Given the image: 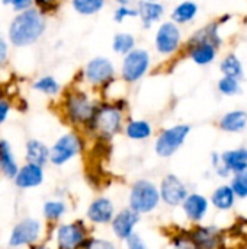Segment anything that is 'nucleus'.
<instances>
[{
    "mask_svg": "<svg viewBox=\"0 0 247 249\" xmlns=\"http://www.w3.org/2000/svg\"><path fill=\"white\" fill-rule=\"evenodd\" d=\"M127 102L115 99L114 102H99L92 121L84 131L95 136L98 140L109 142L114 136L124 131Z\"/></svg>",
    "mask_w": 247,
    "mask_h": 249,
    "instance_id": "1",
    "label": "nucleus"
},
{
    "mask_svg": "<svg viewBox=\"0 0 247 249\" xmlns=\"http://www.w3.org/2000/svg\"><path fill=\"white\" fill-rule=\"evenodd\" d=\"M45 29V15L41 13L39 9L31 7L15 15L7 29V38L13 47L23 48L38 42L39 38L44 35Z\"/></svg>",
    "mask_w": 247,
    "mask_h": 249,
    "instance_id": "2",
    "label": "nucleus"
},
{
    "mask_svg": "<svg viewBox=\"0 0 247 249\" xmlns=\"http://www.w3.org/2000/svg\"><path fill=\"white\" fill-rule=\"evenodd\" d=\"M99 102L95 101L87 92L80 89H71L64 95L63 112L64 118L74 127H82L83 130L92 121Z\"/></svg>",
    "mask_w": 247,
    "mask_h": 249,
    "instance_id": "3",
    "label": "nucleus"
},
{
    "mask_svg": "<svg viewBox=\"0 0 247 249\" xmlns=\"http://www.w3.org/2000/svg\"><path fill=\"white\" fill-rule=\"evenodd\" d=\"M162 203L159 185L147 178L137 179L131 184L128 193V207L134 212L144 214H151L159 209Z\"/></svg>",
    "mask_w": 247,
    "mask_h": 249,
    "instance_id": "4",
    "label": "nucleus"
},
{
    "mask_svg": "<svg viewBox=\"0 0 247 249\" xmlns=\"http://www.w3.org/2000/svg\"><path fill=\"white\" fill-rule=\"evenodd\" d=\"M90 238L89 226L82 219L60 225L55 229L57 249H84Z\"/></svg>",
    "mask_w": 247,
    "mask_h": 249,
    "instance_id": "5",
    "label": "nucleus"
},
{
    "mask_svg": "<svg viewBox=\"0 0 247 249\" xmlns=\"http://www.w3.org/2000/svg\"><path fill=\"white\" fill-rule=\"evenodd\" d=\"M189 134H191V125L188 124H176L162 130L154 142L156 155L162 159L172 158L183 146Z\"/></svg>",
    "mask_w": 247,
    "mask_h": 249,
    "instance_id": "6",
    "label": "nucleus"
},
{
    "mask_svg": "<svg viewBox=\"0 0 247 249\" xmlns=\"http://www.w3.org/2000/svg\"><path fill=\"white\" fill-rule=\"evenodd\" d=\"M83 149L84 140L79 133H66L61 137H58L57 142L49 147V162L54 166H63L71 159H74L77 155H80Z\"/></svg>",
    "mask_w": 247,
    "mask_h": 249,
    "instance_id": "7",
    "label": "nucleus"
},
{
    "mask_svg": "<svg viewBox=\"0 0 247 249\" xmlns=\"http://www.w3.org/2000/svg\"><path fill=\"white\" fill-rule=\"evenodd\" d=\"M151 64L150 53L144 48H134L131 53L124 55L121 66V77L125 83H137L141 80Z\"/></svg>",
    "mask_w": 247,
    "mask_h": 249,
    "instance_id": "8",
    "label": "nucleus"
},
{
    "mask_svg": "<svg viewBox=\"0 0 247 249\" xmlns=\"http://www.w3.org/2000/svg\"><path fill=\"white\" fill-rule=\"evenodd\" d=\"M162 203L170 209L181 207L186 197L191 194L188 185L175 174H167L160 179L159 184Z\"/></svg>",
    "mask_w": 247,
    "mask_h": 249,
    "instance_id": "9",
    "label": "nucleus"
},
{
    "mask_svg": "<svg viewBox=\"0 0 247 249\" xmlns=\"http://www.w3.org/2000/svg\"><path fill=\"white\" fill-rule=\"evenodd\" d=\"M83 77L89 85L95 88H106L114 82L115 77L114 63L106 57H95L86 64Z\"/></svg>",
    "mask_w": 247,
    "mask_h": 249,
    "instance_id": "10",
    "label": "nucleus"
},
{
    "mask_svg": "<svg viewBox=\"0 0 247 249\" xmlns=\"http://www.w3.org/2000/svg\"><path fill=\"white\" fill-rule=\"evenodd\" d=\"M181 41H182V32L178 23H175L173 20L160 23L154 36V47L160 55L175 54L181 47Z\"/></svg>",
    "mask_w": 247,
    "mask_h": 249,
    "instance_id": "11",
    "label": "nucleus"
},
{
    "mask_svg": "<svg viewBox=\"0 0 247 249\" xmlns=\"http://www.w3.org/2000/svg\"><path fill=\"white\" fill-rule=\"evenodd\" d=\"M186 235L197 249H220L224 241L223 231L215 225H194L186 231Z\"/></svg>",
    "mask_w": 247,
    "mask_h": 249,
    "instance_id": "12",
    "label": "nucleus"
},
{
    "mask_svg": "<svg viewBox=\"0 0 247 249\" xmlns=\"http://www.w3.org/2000/svg\"><path fill=\"white\" fill-rule=\"evenodd\" d=\"M140 222H141V214L127 206L119 212H116L114 220L111 222V229L118 241L125 242L130 236L135 233V228Z\"/></svg>",
    "mask_w": 247,
    "mask_h": 249,
    "instance_id": "13",
    "label": "nucleus"
},
{
    "mask_svg": "<svg viewBox=\"0 0 247 249\" xmlns=\"http://www.w3.org/2000/svg\"><path fill=\"white\" fill-rule=\"evenodd\" d=\"M116 214V209H115V203L106 197V196H100L96 197L87 207L86 210V219L96 226H106L111 225V222L114 220Z\"/></svg>",
    "mask_w": 247,
    "mask_h": 249,
    "instance_id": "14",
    "label": "nucleus"
},
{
    "mask_svg": "<svg viewBox=\"0 0 247 249\" xmlns=\"http://www.w3.org/2000/svg\"><path fill=\"white\" fill-rule=\"evenodd\" d=\"M41 223L36 219H23L19 222L10 235L9 245L10 247H23V245H33L41 236Z\"/></svg>",
    "mask_w": 247,
    "mask_h": 249,
    "instance_id": "15",
    "label": "nucleus"
},
{
    "mask_svg": "<svg viewBox=\"0 0 247 249\" xmlns=\"http://www.w3.org/2000/svg\"><path fill=\"white\" fill-rule=\"evenodd\" d=\"M210 204H211L210 198L205 197L204 194L191 193L181 207H182V212H183L185 217L191 223L198 225V223H202L204 219L207 217L208 210H210Z\"/></svg>",
    "mask_w": 247,
    "mask_h": 249,
    "instance_id": "16",
    "label": "nucleus"
},
{
    "mask_svg": "<svg viewBox=\"0 0 247 249\" xmlns=\"http://www.w3.org/2000/svg\"><path fill=\"white\" fill-rule=\"evenodd\" d=\"M44 166L35 165V163H26L23 165L17 175L15 177V184L19 188H35L39 187L44 182Z\"/></svg>",
    "mask_w": 247,
    "mask_h": 249,
    "instance_id": "17",
    "label": "nucleus"
},
{
    "mask_svg": "<svg viewBox=\"0 0 247 249\" xmlns=\"http://www.w3.org/2000/svg\"><path fill=\"white\" fill-rule=\"evenodd\" d=\"M135 7L138 9V18L141 19L143 26L146 29H150L153 23L159 22L166 10V7L160 1H150V0H138Z\"/></svg>",
    "mask_w": 247,
    "mask_h": 249,
    "instance_id": "18",
    "label": "nucleus"
},
{
    "mask_svg": "<svg viewBox=\"0 0 247 249\" xmlns=\"http://www.w3.org/2000/svg\"><path fill=\"white\" fill-rule=\"evenodd\" d=\"M236 200H237V197H236V194H234L230 184L218 185L213 191V194L210 197L211 206L218 212H230V210H233L234 206H236Z\"/></svg>",
    "mask_w": 247,
    "mask_h": 249,
    "instance_id": "19",
    "label": "nucleus"
},
{
    "mask_svg": "<svg viewBox=\"0 0 247 249\" xmlns=\"http://www.w3.org/2000/svg\"><path fill=\"white\" fill-rule=\"evenodd\" d=\"M186 47H188L189 58L198 66L211 64L218 53V48L210 42H195V44H188Z\"/></svg>",
    "mask_w": 247,
    "mask_h": 249,
    "instance_id": "20",
    "label": "nucleus"
},
{
    "mask_svg": "<svg viewBox=\"0 0 247 249\" xmlns=\"http://www.w3.org/2000/svg\"><path fill=\"white\" fill-rule=\"evenodd\" d=\"M246 127L247 112L243 109L230 111L218 120V128L224 133H242Z\"/></svg>",
    "mask_w": 247,
    "mask_h": 249,
    "instance_id": "21",
    "label": "nucleus"
},
{
    "mask_svg": "<svg viewBox=\"0 0 247 249\" xmlns=\"http://www.w3.org/2000/svg\"><path fill=\"white\" fill-rule=\"evenodd\" d=\"M49 147L42 143L41 140L36 139H31L26 142V147H25V156L26 160L29 163H35L39 166H45L49 162Z\"/></svg>",
    "mask_w": 247,
    "mask_h": 249,
    "instance_id": "22",
    "label": "nucleus"
},
{
    "mask_svg": "<svg viewBox=\"0 0 247 249\" xmlns=\"http://www.w3.org/2000/svg\"><path fill=\"white\" fill-rule=\"evenodd\" d=\"M223 165H226L231 174H240L247 171V149L239 147V149H230L221 153Z\"/></svg>",
    "mask_w": 247,
    "mask_h": 249,
    "instance_id": "23",
    "label": "nucleus"
},
{
    "mask_svg": "<svg viewBox=\"0 0 247 249\" xmlns=\"http://www.w3.org/2000/svg\"><path fill=\"white\" fill-rule=\"evenodd\" d=\"M124 134L134 142H144L153 136V125L146 120H128L124 127Z\"/></svg>",
    "mask_w": 247,
    "mask_h": 249,
    "instance_id": "24",
    "label": "nucleus"
},
{
    "mask_svg": "<svg viewBox=\"0 0 247 249\" xmlns=\"http://www.w3.org/2000/svg\"><path fill=\"white\" fill-rule=\"evenodd\" d=\"M0 171L3 172L4 177L13 178V179L19 172V168H17L12 146L4 139H0Z\"/></svg>",
    "mask_w": 247,
    "mask_h": 249,
    "instance_id": "25",
    "label": "nucleus"
},
{
    "mask_svg": "<svg viewBox=\"0 0 247 249\" xmlns=\"http://www.w3.org/2000/svg\"><path fill=\"white\" fill-rule=\"evenodd\" d=\"M218 28H220V22H210L208 25H205L204 28H201L199 31H197L188 41V44H195V42H210L213 45H215L217 48L221 47L223 44V38L218 34Z\"/></svg>",
    "mask_w": 247,
    "mask_h": 249,
    "instance_id": "26",
    "label": "nucleus"
},
{
    "mask_svg": "<svg viewBox=\"0 0 247 249\" xmlns=\"http://www.w3.org/2000/svg\"><path fill=\"white\" fill-rule=\"evenodd\" d=\"M199 12V7L195 1L192 0H185L182 3H179L176 7H173L172 13H170V18L175 23L178 25H185L188 22H192L197 15Z\"/></svg>",
    "mask_w": 247,
    "mask_h": 249,
    "instance_id": "27",
    "label": "nucleus"
},
{
    "mask_svg": "<svg viewBox=\"0 0 247 249\" xmlns=\"http://www.w3.org/2000/svg\"><path fill=\"white\" fill-rule=\"evenodd\" d=\"M220 70L224 76H229V77H234V79H242L245 71H243V64L240 61V58L231 53V54H227L221 64H220Z\"/></svg>",
    "mask_w": 247,
    "mask_h": 249,
    "instance_id": "28",
    "label": "nucleus"
},
{
    "mask_svg": "<svg viewBox=\"0 0 247 249\" xmlns=\"http://www.w3.org/2000/svg\"><path fill=\"white\" fill-rule=\"evenodd\" d=\"M32 89L48 96H55L60 93L61 85L54 76H42L32 83Z\"/></svg>",
    "mask_w": 247,
    "mask_h": 249,
    "instance_id": "29",
    "label": "nucleus"
},
{
    "mask_svg": "<svg viewBox=\"0 0 247 249\" xmlns=\"http://www.w3.org/2000/svg\"><path fill=\"white\" fill-rule=\"evenodd\" d=\"M135 48V36L130 32H119L112 39V50L116 54L127 55Z\"/></svg>",
    "mask_w": 247,
    "mask_h": 249,
    "instance_id": "30",
    "label": "nucleus"
},
{
    "mask_svg": "<svg viewBox=\"0 0 247 249\" xmlns=\"http://www.w3.org/2000/svg\"><path fill=\"white\" fill-rule=\"evenodd\" d=\"M106 0H71V7L74 12L83 16H92L100 12Z\"/></svg>",
    "mask_w": 247,
    "mask_h": 249,
    "instance_id": "31",
    "label": "nucleus"
},
{
    "mask_svg": "<svg viewBox=\"0 0 247 249\" xmlns=\"http://www.w3.org/2000/svg\"><path fill=\"white\" fill-rule=\"evenodd\" d=\"M67 212V206L64 201H60V200H51V201H47L42 207V213H44V217L49 222H57L60 220Z\"/></svg>",
    "mask_w": 247,
    "mask_h": 249,
    "instance_id": "32",
    "label": "nucleus"
},
{
    "mask_svg": "<svg viewBox=\"0 0 247 249\" xmlns=\"http://www.w3.org/2000/svg\"><path fill=\"white\" fill-rule=\"evenodd\" d=\"M217 89L221 95L224 96H234L239 95L242 92V85H240V79H234V77H229V76H223L218 83H217Z\"/></svg>",
    "mask_w": 247,
    "mask_h": 249,
    "instance_id": "33",
    "label": "nucleus"
},
{
    "mask_svg": "<svg viewBox=\"0 0 247 249\" xmlns=\"http://www.w3.org/2000/svg\"><path fill=\"white\" fill-rule=\"evenodd\" d=\"M230 185L236 194L237 198L240 200H246L247 198V171L240 172V174H234L230 178Z\"/></svg>",
    "mask_w": 247,
    "mask_h": 249,
    "instance_id": "34",
    "label": "nucleus"
},
{
    "mask_svg": "<svg viewBox=\"0 0 247 249\" xmlns=\"http://www.w3.org/2000/svg\"><path fill=\"white\" fill-rule=\"evenodd\" d=\"M127 18H138V9L132 6H118L114 12V20L121 23Z\"/></svg>",
    "mask_w": 247,
    "mask_h": 249,
    "instance_id": "35",
    "label": "nucleus"
},
{
    "mask_svg": "<svg viewBox=\"0 0 247 249\" xmlns=\"http://www.w3.org/2000/svg\"><path fill=\"white\" fill-rule=\"evenodd\" d=\"M84 249H118L116 244L106 238H95L92 236L86 244Z\"/></svg>",
    "mask_w": 247,
    "mask_h": 249,
    "instance_id": "36",
    "label": "nucleus"
},
{
    "mask_svg": "<svg viewBox=\"0 0 247 249\" xmlns=\"http://www.w3.org/2000/svg\"><path fill=\"white\" fill-rule=\"evenodd\" d=\"M35 7L41 13H51L58 9V0H35Z\"/></svg>",
    "mask_w": 247,
    "mask_h": 249,
    "instance_id": "37",
    "label": "nucleus"
},
{
    "mask_svg": "<svg viewBox=\"0 0 247 249\" xmlns=\"http://www.w3.org/2000/svg\"><path fill=\"white\" fill-rule=\"evenodd\" d=\"M125 247L127 249H148L141 235H138L137 232L125 241Z\"/></svg>",
    "mask_w": 247,
    "mask_h": 249,
    "instance_id": "38",
    "label": "nucleus"
},
{
    "mask_svg": "<svg viewBox=\"0 0 247 249\" xmlns=\"http://www.w3.org/2000/svg\"><path fill=\"white\" fill-rule=\"evenodd\" d=\"M10 109H12V102L7 98L0 96V125L7 120Z\"/></svg>",
    "mask_w": 247,
    "mask_h": 249,
    "instance_id": "39",
    "label": "nucleus"
},
{
    "mask_svg": "<svg viewBox=\"0 0 247 249\" xmlns=\"http://www.w3.org/2000/svg\"><path fill=\"white\" fill-rule=\"evenodd\" d=\"M35 4V0H12L10 6L15 12H23L26 9H31Z\"/></svg>",
    "mask_w": 247,
    "mask_h": 249,
    "instance_id": "40",
    "label": "nucleus"
},
{
    "mask_svg": "<svg viewBox=\"0 0 247 249\" xmlns=\"http://www.w3.org/2000/svg\"><path fill=\"white\" fill-rule=\"evenodd\" d=\"M7 55H9V45L7 41L0 36V69L4 66V63L7 61Z\"/></svg>",
    "mask_w": 247,
    "mask_h": 249,
    "instance_id": "41",
    "label": "nucleus"
},
{
    "mask_svg": "<svg viewBox=\"0 0 247 249\" xmlns=\"http://www.w3.org/2000/svg\"><path fill=\"white\" fill-rule=\"evenodd\" d=\"M214 171H215V175H217L218 178H223V179H227V178H231V177H233L231 171H230L226 165H223V163H221L218 168H215Z\"/></svg>",
    "mask_w": 247,
    "mask_h": 249,
    "instance_id": "42",
    "label": "nucleus"
},
{
    "mask_svg": "<svg viewBox=\"0 0 247 249\" xmlns=\"http://www.w3.org/2000/svg\"><path fill=\"white\" fill-rule=\"evenodd\" d=\"M210 160H211V166H213L214 169L218 168V166L223 163V160H221V153H220V152H213L211 156H210Z\"/></svg>",
    "mask_w": 247,
    "mask_h": 249,
    "instance_id": "43",
    "label": "nucleus"
},
{
    "mask_svg": "<svg viewBox=\"0 0 247 249\" xmlns=\"http://www.w3.org/2000/svg\"><path fill=\"white\" fill-rule=\"evenodd\" d=\"M116 1V4H119V6H131V3L134 1V0H115Z\"/></svg>",
    "mask_w": 247,
    "mask_h": 249,
    "instance_id": "44",
    "label": "nucleus"
},
{
    "mask_svg": "<svg viewBox=\"0 0 247 249\" xmlns=\"http://www.w3.org/2000/svg\"><path fill=\"white\" fill-rule=\"evenodd\" d=\"M32 249H49L48 247H45V245H36V247H32Z\"/></svg>",
    "mask_w": 247,
    "mask_h": 249,
    "instance_id": "45",
    "label": "nucleus"
},
{
    "mask_svg": "<svg viewBox=\"0 0 247 249\" xmlns=\"http://www.w3.org/2000/svg\"><path fill=\"white\" fill-rule=\"evenodd\" d=\"M150 1H160V0H150Z\"/></svg>",
    "mask_w": 247,
    "mask_h": 249,
    "instance_id": "46",
    "label": "nucleus"
}]
</instances>
